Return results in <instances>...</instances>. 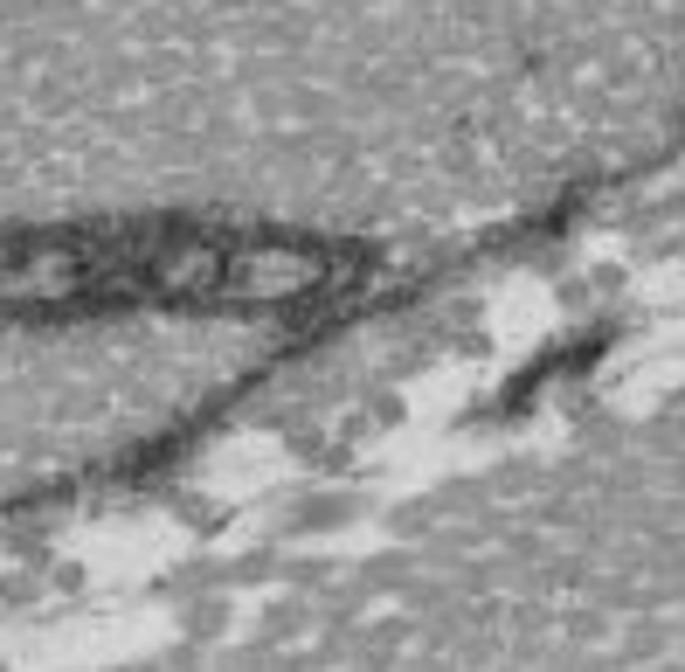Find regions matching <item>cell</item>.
<instances>
[{"label": "cell", "mask_w": 685, "mask_h": 672, "mask_svg": "<svg viewBox=\"0 0 685 672\" xmlns=\"http://www.w3.org/2000/svg\"><path fill=\"white\" fill-rule=\"evenodd\" d=\"M333 277L326 257L312 250H277V242H257V250H174L146 271V285L160 298H180V306H298Z\"/></svg>", "instance_id": "6da1fadb"}]
</instances>
